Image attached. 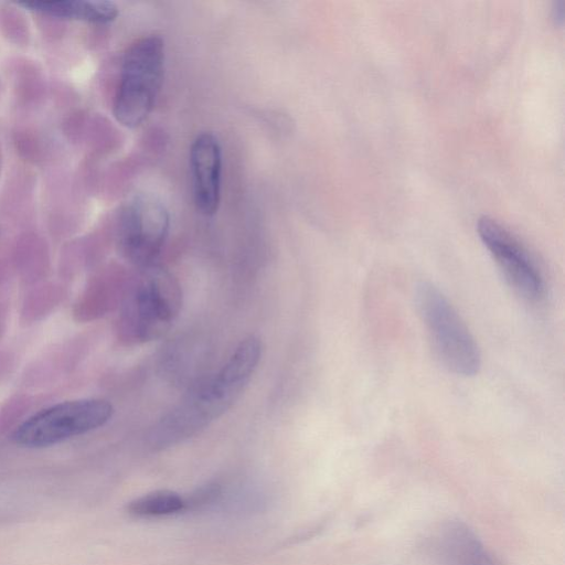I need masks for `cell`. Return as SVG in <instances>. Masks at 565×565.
I'll return each mask as SVG.
<instances>
[{
  "mask_svg": "<svg viewBox=\"0 0 565 565\" xmlns=\"http://www.w3.org/2000/svg\"><path fill=\"white\" fill-rule=\"evenodd\" d=\"M182 307V290L166 268H141L127 288L118 320L119 333L129 342L143 343L163 335Z\"/></svg>",
  "mask_w": 565,
  "mask_h": 565,
  "instance_id": "2",
  "label": "cell"
},
{
  "mask_svg": "<svg viewBox=\"0 0 565 565\" xmlns=\"http://www.w3.org/2000/svg\"><path fill=\"white\" fill-rule=\"evenodd\" d=\"M30 397L24 395H17L9 398L0 407V426H11L15 424L30 408Z\"/></svg>",
  "mask_w": 565,
  "mask_h": 565,
  "instance_id": "17",
  "label": "cell"
},
{
  "mask_svg": "<svg viewBox=\"0 0 565 565\" xmlns=\"http://www.w3.org/2000/svg\"><path fill=\"white\" fill-rule=\"evenodd\" d=\"M17 4L52 18L98 24L109 23L118 15V8L114 2L100 0L24 1Z\"/></svg>",
  "mask_w": 565,
  "mask_h": 565,
  "instance_id": "9",
  "label": "cell"
},
{
  "mask_svg": "<svg viewBox=\"0 0 565 565\" xmlns=\"http://www.w3.org/2000/svg\"><path fill=\"white\" fill-rule=\"evenodd\" d=\"M13 143L25 161L39 164L51 154L50 140L35 128H20L14 131Z\"/></svg>",
  "mask_w": 565,
  "mask_h": 565,
  "instance_id": "15",
  "label": "cell"
},
{
  "mask_svg": "<svg viewBox=\"0 0 565 565\" xmlns=\"http://www.w3.org/2000/svg\"><path fill=\"white\" fill-rule=\"evenodd\" d=\"M190 169L195 205L202 214L211 216L221 200L222 149L214 134L205 131L194 138Z\"/></svg>",
  "mask_w": 565,
  "mask_h": 565,
  "instance_id": "8",
  "label": "cell"
},
{
  "mask_svg": "<svg viewBox=\"0 0 565 565\" xmlns=\"http://www.w3.org/2000/svg\"><path fill=\"white\" fill-rule=\"evenodd\" d=\"M65 295L64 287L56 282H39L25 294L20 320L22 324H32L50 315Z\"/></svg>",
  "mask_w": 565,
  "mask_h": 565,
  "instance_id": "12",
  "label": "cell"
},
{
  "mask_svg": "<svg viewBox=\"0 0 565 565\" xmlns=\"http://www.w3.org/2000/svg\"><path fill=\"white\" fill-rule=\"evenodd\" d=\"M443 545L450 565H494L478 535L462 521L451 520L445 525Z\"/></svg>",
  "mask_w": 565,
  "mask_h": 565,
  "instance_id": "10",
  "label": "cell"
},
{
  "mask_svg": "<svg viewBox=\"0 0 565 565\" xmlns=\"http://www.w3.org/2000/svg\"><path fill=\"white\" fill-rule=\"evenodd\" d=\"M415 301L434 351L445 367L462 376L478 373L481 364L478 345L441 291L430 282H419Z\"/></svg>",
  "mask_w": 565,
  "mask_h": 565,
  "instance_id": "4",
  "label": "cell"
},
{
  "mask_svg": "<svg viewBox=\"0 0 565 565\" xmlns=\"http://www.w3.org/2000/svg\"><path fill=\"white\" fill-rule=\"evenodd\" d=\"M477 232L514 292L529 302H540L545 296V282L527 249L487 216L479 218Z\"/></svg>",
  "mask_w": 565,
  "mask_h": 565,
  "instance_id": "7",
  "label": "cell"
},
{
  "mask_svg": "<svg viewBox=\"0 0 565 565\" xmlns=\"http://www.w3.org/2000/svg\"><path fill=\"white\" fill-rule=\"evenodd\" d=\"M262 353L259 338L242 340L217 372L195 384L154 423L148 434L149 445L160 450L180 444L226 413L250 381Z\"/></svg>",
  "mask_w": 565,
  "mask_h": 565,
  "instance_id": "1",
  "label": "cell"
},
{
  "mask_svg": "<svg viewBox=\"0 0 565 565\" xmlns=\"http://www.w3.org/2000/svg\"><path fill=\"white\" fill-rule=\"evenodd\" d=\"M13 264L23 282H41L50 271V252L43 237L36 233L22 234L13 249Z\"/></svg>",
  "mask_w": 565,
  "mask_h": 565,
  "instance_id": "11",
  "label": "cell"
},
{
  "mask_svg": "<svg viewBox=\"0 0 565 565\" xmlns=\"http://www.w3.org/2000/svg\"><path fill=\"white\" fill-rule=\"evenodd\" d=\"M185 507V500L177 492L158 490L130 501L127 511L137 518H157L181 512Z\"/></svg>",
  "mask_w": 565,
  "mask_h": 565,
  "instance_id": "14",
  "label": "cell"
},
{
  "mask_svg": "<svg viewBox=\"0 0 565 565\" xmlns=\"http://www.w3.org/2000/svg\"><path fill=\"white\" fill-rule=\"evenodd\" d=\"M8 312V303L4 300H0V340L7 329Z\"/></svg>",
  "mask_w": 565,
  "mask_h": 565,
  "instance_id": "19",
  "label": "cell"
},
{
  "mask_svg": "<svg viewBox=\"0 0 565 565\" xmlns=\"http://www.w3.org/2000/svg\"><path fill=\"white\" fill-rule=\"evenodd\" d=\"M1 166H2V151H1V146H0V171H1Z\"/></svg>",
  "mask_w": 565,
  "mask_h": 565,
  "instance_id": "22",
  "label": "cell"
},
{
  "mask_svg": "<svg viewBox=\"0 0 565 565\" xmlns=\"http://www.w3.org/2000/svg\"><path fill=\"white\" fill-rule=\"evenodd\" d=\"M14 365V356L7 351H0V382L12 373Z\"/></svg>",
  "mask_w": 565,
  "mask_h": 565,
  "instance_id": "18",
  "label": "cell"
},
{
  "mask_svg": "<svg viewBox=\"0 0 565 565\" xmlns=\"http://www.w3.org/2000/svg\"><path fill=\"white\" fill-rule=\"evenodd\" d=\"M564 2L557 1L553 7V14L556 21L563 22L564 20Z\"/></svg>",
  "mask_w": 565,
  "mask_h": 565,
  "instance_id": "20",
  "label": "cell"
},
{
  "mask_svg": "<svg viewBox=\"0 0 565 565\" xmlns=\"http://www.w3.org/2000/svg\"><path fill=\"white\" fill-rule=\"evenodd\" d=\"M170 227L169 213L156 196L139 193L120 210L116 238L121 255L135 266H151L161 253Z\"/></svg>",
  "mask_w": 565,
  "mask_h": 565,
  "instance_id": "6",
  "label": "cell"
},
{
  "mask_svg": "<svg viewBox=\"0 0 565 565\" xmlns=\"http://www.w3.org/2000/svg\"><path fill=\"white\" fill-rule=\"evenodd\" d=\"M11 81L15 98L22 105L38 103L45 93V83L41 70L35 63L17 58L11 63Z\"/></svg>",
  "mask_w": 565,
  "mask_h": 565,
  "instance_id": "13",
  "label": "cell"
},
{
  "mask_svg": "<svg viewBox=\"0 0 565 565\" xmlns=\"http://www.w3.org/2000/svg\"><path fill=\"white\" fill-rule=\"evenodd\" d=\"M164 75V43L150 34L125 52L114 100V115L127 128L140 126L151 114Z\"/></svg>",
  "mask_w": 565,
  "mask_h": 565,
  "instance_id": "3",
  "label": "cell"
},
{
  "mask_svg": "<svg viewBox=\"0 0 565 565\" xmlns=\"http://www.w3.org/2000/svg\"><path fill=\"white\" fill-rule=\"evenodd\" d=\"M4 273H6V265H4L3 260L0 259V285L4 277Z\"/></svg>",
  "mask_w": 565,
  "mask_h": 565,
  "instance_id": "21",
  "label": "cell"
},
{
  "mask_svg": "<svg viewBox=\"0 0 565 565\" xmlns=\"http://www.w3.org/2000/svg\"><path fill=\"white\" fill-rule=\"evenodd\" d=\"M113 405L103 398H77L43 408L13 429L11 440L19 447L46 448L104 426Z\"/></svg>",
  "mask_w": 565,
  "mask_h": 565,
  "instance_id": "5",
  "label": "cell"
},
{
  "mask_svg": "<svg viewBox=\"0 0 565 565\" xmlns=\"http://www.w3.org/2000/svg\"><path fill=\"white\" fill-rule=\"evenodd\" d=\"M0 33L11 44L26 47L31 42V32L23 12L12 4L0 7Z\"/></svg>",
  "mask_w": 565,
  "mask_h": 565,
  "instance_id": "16",
  "label": "cell"
}]
</instances>
